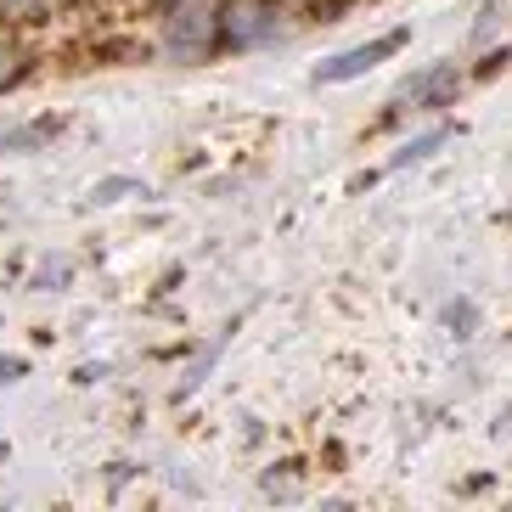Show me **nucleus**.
I'll list each match as a JSON object with an SVG mask.
<instances>
[{
	"mask_svg": "<svg viewBox=\"0 0 512 512\" xmlns=\"http://www.w3.org/2000/svg\"><path fill=\"white\" fill-rule=\"evenodd\" d=\"M411 46V29H389V34H372V40H361V46L349 51H332L327 62H316V85H349V79H366L372 68H383V62H394L400 51Z\"/></svg>",
	"mask_w": 512,
	"mask_h": 512,
	"instance_id": "nucleus-2",
	"label": "nucleus"
},
{
	"mask_svg": "<svg viewBox=\"0 0 512 512\" xmlns=\"http://www.w3.org/2000/svg\"><path fill=\"white\" fill-rule=\"evenodd\" d=\"M287 29V6L282 0H226V51H248V46H271Z\"/></svg>",
	"mask_w": 512,
	"mask_h": 512,
	"instance_id": "nucleus-4",
	"label": "nucleus"
},
{
	"mask_svg": "<svg viewBox=\"0 0 512 512\" xmlns=\"http://www.w3.org/2000/svg\"><path fill=\"white\" fill-rule=\"evenodd\" d=\"M29 74H34V46H29V34L0 29V96L17 91V85H23Z\"/></svg>",
	"mask_w": 512,
	"mask_h": 512,
	"instance_id": "nucleus-5",
	"label": "nucleus"
},
{
	"mask_svg": "<svg viewBox=\"0 0 512 512\" xmlns=\"http://www.w3.org/2000/svg\"><path fill=\"white\" fill-rule=\"evenodd\" d=\"M467 74L456 68V62H428V68H417V74H406L400 85H394V113H411V107H422V113H439V107H456V96H462Z\"/></svg>",
	"mask_w": 512,
	"mask_h": 512,
	"instance_id": "nucleus-3",
	"label": "nucleus"
},
{
	"mask_svg": "<svg viewBox=\"0 0 512 512\" xmlns=\"http://www.w3.org/2000/svg\"><path fill=\"white\" fill-rule=\"evenodd\" d=\"M62 124L57 119H46V124H0V152H29V147H40V141H51Z\"/></svg>",
	"mask_w": 512,
	"mask_h": 512,
	"instance_id": "nucleus-7",
	"label": "nucleus"
},
{
	"mask_svg": "<svg viewBox=\"0 0 512 512\" xmlns=\"http://www.w3.org/2000/svg\"><path fill=\"white\" fill-rule=\"evenodd\" d=\"M507 62H512V46H490V51H479L473 68H467V79H479V85H484V79H496Z\"/></svg>",
	"mask_w": 512,
	"mask_h": 512,
	"instance_id": "nucleus-8",
	"label": "nucleus"
},
{
	"mask_svg": "<svg viewBox=\"0 0 512 512\" xmlns=\"http://www.w3.org/2000/svg\"><path fill=\"white\" fill-rule=\"evenodd\" d=\"M451 141V124H439V130H422V136H411L400 152H389V164H383V175H394V169H411V164H422V158H434L439 147Z\"/></svg>",
	"mask_w": 512,
	"mask_h": 512,
	"instance_id": "nucleus-6",
	"label": "nucleus"
},
{
	"mask_svg": "<svg viewBox=\"0 0 512 512\" xmlns=\"http://www.w3.org/2000/svg\"><path fill=\"white\" fill-rule=\"evenodd\" d=\"M439 321H445L456 338H467V327H473V304H467V299H451L445 310H439Z\"/></svg>",
	"mask_w": 512,
	"mask_h": 512,
	"instance_id": "nucleus-9",
	"label": "nucleus"
},
{
	"mask_svg": "<svg viewBox=\"0 0 512 512\" xmlns=\"http://www.w3.org/2000/svg\"><path fill=\"white\" fill-rule=\"evenodd\" d=\"M152 40L175 62H203L226 51V0H152Z\"/></svg>",
	"mask_w": 512,
	"mask_h": 512,
	"instance_id": "nucleus-1",
	"label": "nucleus"
}]
</instances>
